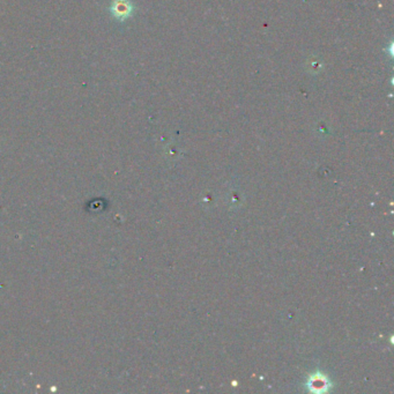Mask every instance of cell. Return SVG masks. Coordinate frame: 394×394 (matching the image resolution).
Here are the masks:
<instances>
[{"label":"cell","mask_w":394,"mask_h":394,"mask_svg":"<svg viewBox=\"0 0 394 394\" xmlns=\"http://www.w3.org/2000/svg\"><path fill=\"white\" fill-rule=\"evenodd\" d=\"M110 10L116 19L125 20L131 16L133 12V6L129 0H114Z\"/></svg>","instance_id":"obj_1"}]
</instances>
